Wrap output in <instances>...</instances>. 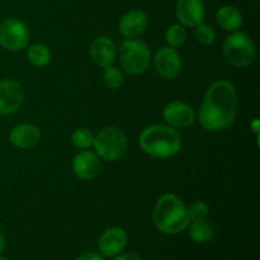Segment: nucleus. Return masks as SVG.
<instances>
[{"label": "nucleus", "instance_id": "f257e3e1", "mask_svg": "<svg viewBox=\"0 0 260 260\" xmlns=\"http://www.w3.org/2000/svg\"><path fill=\"white\" fill-rule=\"evenodd\" d=\"M236 112L238 94L235 86L228 80H217L207 89L198 112V121L207 131H223L233 124Z\"/></svg>", "mask_w": 260, "mask_h": 260}, {"label": "nucleus", "instance_id": "f03ea898", "mask_svg": "<svg viewBox=\"0 0 260 260\" xmlns=\"http://www.w3.org/2000/svg\"><path fill=\"white\" fill-rule=\"evenodd\" d=\"M152 221L156 230L165 235L183 233L190 223L187 206L173 193H165L157 200Z\"/></svg>", "mask_w": 260, "mask_h": 260}, {"label": "nucleus", "instance_id": "7ed1b4c3", "mask_svg": "<svg viewBox=\"0 0 260 260\" xmlns=\"http://www.w3.org/2000/svg\"><path fill=\"white\" fill-rule=\"evenodd\" d=\"M139 142L145 154L157 159L175 156L182 149V136L179 132L164 124H152L144 128Z\"/></svg>", "mask_w": 260, "mask_h": 260}, {"label": "nucleus", "instance_id": "20e7f679", "mask_svg": "<svg viewBox=\"0 0 260 260\" xmlns=\"http://www.w3.org/2000/svg\"><path fill=\"white\" fill-rule=\"evenodd\" d=\"M127 136L121 128L106 127L94 136L93 146L95 154L106 161H117L127 151Z\"/></svg>", "mask_w": 260, "mask_h": 260}, {"label": "nucleus", "instance_id": "39448f33", "mask_svg": "<svg viewBox=\"0 0 260 260\" xmlns=\"http://www.w3.org/2000/svg\"><path fill=\"white\" fill-rule=\"evenodd\" d=\"M122 69L129 75H140L149 69L151 55L147 45L136 38H128L119 48Z\"/></svg>", "mask_w": 260, "mask_h": 260}, {"label": "nucleus", "instance_id": "423d86ee", "mask_svg": "<svg viewBox=\"0 0 260 260\" xmlns=\"http://www.w3.org/2000/svg\"><path fill=\"white\" fill-rule=\"evenodd\" d=\"M222 51L226 60L236 68H246L255 58V45L253 40L246 33L239 30L226 37Z\"/></svg>", "mask_w": 260, "mask_h": 260}, {"label": "nucleus", "instance_id": "0eeeda50", "mask_svg": "<svg viewBox=\"0 0 260 260\" xmlns=\"http://www.w3.org/2000/svg\"><path fill=\"white\" fill-rule=\"evenodd\" d=\"M29 42V32L22 20L7 18L0 23V46L9 51H20Z\"/></svg>", "mask_w": 260, "mask_h": 260}, {"label": "nucleus", "instance_id": "6e6552de", "mask_svg": "<svg viewBox=\"0 0 260 260\" xmlns=\"http://www.w3.org/2000/svg\"><path fill=\"white\" fill-rule=\"evenodd\" d=\"M154 66L161 78L172 80L182 71V58L175 48L167 46L156 51L154 56Z\"/></svg>", "mask_w": 260, "mask_h": 260}, {"label": "nucleus", "instance_id": "1a4fd4ad", "mask_svg": "<svg viewBox=\"0 0 260 260\" xmlns=\"http://www.w3.org/2000/svg\"><path fill=\"white\" fill-rule=\"evenodd\" d=\"M128 243V235L122 228H109L104 231L98 240L99 254L104 258H113L123 253Z\"/></svg>", "mask_w": 260, "mask_h": 260}, {"label": "nucleus", "instance_id": "9d476101", "mask_svg": "<svg viewBox=\"0 0 260 260\" xmlns=\"http://www.w3.org/2000/svg\"><path fill=\"white\" fill-rule=\"evenodd\" d=\"M162 118L173 128H185L194 122L196 113L189 104L174 101L164 107Z\"/></svg>", "mask_w": 260, "mask_h": 260}, {"label": "nucleus", "instance_id": "9b49d317", "mask_svg": "<svg viewBox=\"0 0 260 260\" xmlns=\"http://www.w3.org/2000/svg\"><path fill=\"white\" fill-rule=\"evenodd\" d=\"M23 88L15 80H2L0 81V114L15 113L23 103Z\"/></svg>", "mask_w": 260, "mask_h": 260}, {"label": "nucleus", "instance_id": "f8f14e48", "mask_svg": "<svg viewBox=\"0 0 260 260\" xmlns=\"http://www.w3.org/2000/svg\"><path fill=\"white\" fill-rule=\"evenodd\" d=\"M205 4L203 0H177L175 15L184 27L194 28L205 19Z\"/></svg>", "mask_w": 260, "mask_h": 260}, {"label": "nucleus", "instance_id": "ddd939ff", "mask_svg": "<svg viewBox=\"0 0 260 260\" xmlns=\"http://www.w3.org/2000/svg\"><path fill=\"white\" fill-rule=\"evenodd\" d=\"M73 173L81 180H91L101 172V160L94 152L83 150L73 159Z\"/></svg>", "mask_w": 260, "mask_h": 260}, {"label": "nucleus", "instance_id": "4468645a", "mask_svg": "<svg viewBox=\"0 0 260 260\" xmlns=\"http://www.w3.org/2000/svg\"><path fill=\"white\" fill-rule=\"evenodd\" d=\"M149 25V18L142 10L134 9L124 13L119 19V32L127 38H136L146 30Z\"/></svg>", "mask_w": 260, "mask_h": 260}, {"label": "nucleus", "instance_id": "2eb2a0df", "mask_svg": "<svg viewBox=\"0 0 260 260\" xmlns=\"http://www.w3.org/2000/svg\"><path fill=\"white\" fill-rule=\"evenodd\" d=\"M117 50L113 41L107 36H98L90 45V56L94 62L101 68L112 65L116 58Z\"/></svg>", "mask_w": 260, "mask_h": 260}, {"label": "nucleus", "instance_id": "dca6fc26", "mask_svg": "<svg viewBox=\"0 0 260 260\" xmlns=\"http://www.w3.org/2000/svg\"><path fill=\"white\" fill-rule=\"evenodd\" d=\"M9 140L13 146L18 149H32L40 142L41 132L35 124L22 123L13 127L9 134Z\"/></svg>", "mask_w": 260, "mask_h": 260}, {"label": "nucleus", "instance_id": "f3484780", "mask_svg": "<svg viewBox=\"0 0 260 260\" xmlns=\"http://www.w3.org/2000/svg\"><path fill=\"white\" fill-rule=\"evenodd\" d=\"M216 19H217L218 25L225 30H229V32L239 30L243 25V15H241L240 10L238 8L233 7V5L221 7L217 10Z\"/></svg>", "mask_w": 260, "mask_h": 260}, {"label": "nucleus", "instance_id": "a211bd4d", "mask_svg": "<svg viewBox=\"0 0 260 260\" xmlns=\"http://www.w3.org/2000/svg\"><path fill=\"white\" fill-rule=\"evenodd\" d=\"M189 238L196 244H207L213 238V228L210 222L203 221H190L189 226Z\"/></svg>", "mask_w": 260, "mask_h": 260}, {"label": "nucleus", "instance_id": "6ab92c4d", "mask_svg": "<svg viewBox=\"0 0 260 260\" xmlns=\"http://www.w3.org/2000/svg\"><path fill=\"white\" fill-rule=\"evenodd\" d=\"M27 58L36 68H43L51 61V52L47 46L42 43H35L27 50Z\"/></svg>", "mask_w": 260, "mask_h": 260}, {"label": "nucleus", "instance_id": "aec40b11", "mask_svg": "<svg viewBox=\"0 0 260 260\" xmlns=\"http://www.w3.org/2000/svg\"><path fill=\"white\" fill-rule=\"evenodd\" d=\"M185 40H187V29L180 23L170 25L165 32V41L169 47H180L185 42Z\"/></svg>", "mask_w": 260, "mask_h": 260}, {"label": "nucleus", "instance_id": "412c9836", "mask_svg": "<svg viewBox=\"0 0 260 260\" xmlns=\"http://www.w3.org/2000/svg\"><path fill=\"white\" fill-rule=\"evenodd\" d=\"M94 135L88 128H78L71 135V144L79 150H88L93 146Z\"/></svg>", "mask_w": 260, "mask_h": 260}, {"label": "nucleus", "instance_id": "4be33fe9", "mask_svg": "<svg viewBox=\"0 0 260 260\" xmlns=\"http://www.w3.org/2000/svg\"><path fill=\"white\" fill-rule=\"evenodd\" d=\"M103 80L108 88L117 90V89L121 88L122 84H123V73H122L121 69H118L117 66L109 65L107 66V68H104Z\"/></svg>", "mask_w": 260, "mask_h": 260}, {"label": "nucleus", "instance_id": "5701e85b", "mask_svg": "<svg viewBox=\"0 0 260 260\" xmlns=\"http://www.w3.org/2000/svg\"><path fill=\"white\" fill-rule=\"evenodd\" d=\"M196 28V38H197L198 42L203 46H210L215 42L216 33L213 30V28L210 24H206V23H201Z\"/></svg>", "mask_w": 260, "mask_h": 260}, {"label": "nucleus", "instance_id": "b1692460", "mask_svg": "<svg viewBox=\"0 0 260 260\" xmlns=\"http://www.w3.org/2000/svg\"><path fill=\"white\" fill-rule=\"evenodd\" d=\"M188 208V216L190 221H203L207 218L210 210L206 202L202 201H196Z\"/></svg>", "mask_w": 260, "mask_h": 260}, {"label": "nucleus", "instance_id": "393cba45", "mask_svg": "<svg viewBox=\"0 0 260 260\" xmlns=\"http://www.w3.org/2000/svg\"><path fill=\"white\" fill-rule=\"evenodd\" d=\"M112 260H142V258L139 255V254L128 251V253H121L118 254V255L113 256Z\"/></svg>", "mask_w": 260, "mask_h": 260}, {"label": "nucleus", "instance_id": "a878e982", "mask_svg": "<svg viewBox=\"0 0 260 260\" xmlns=\"http://www.w3.org/2000/svg\"><path fill=\"white\" fill-rule=\"evenodd\" d=\"M75 260H106L102 254L94 253V251H89V253L81 254L80 256H78Z\"/></svg>", "mask_w": 260, "mask_h": 260}, {"label": "nucleus", "instance_id": "bb28decb", "mask_svg": "<svg viewBox=\"0 0 260 260\" xmlns=\"http://www.w3.org/2000/svg\"><path fill=\"white\" fill-rule=\"evenodd\" d=\"M250 128H251V131H253L254 134L256 135V136H259V132H260V121H259L258 118H255L253 122H251V123H250Z\"/></svg>", "mask_w": 260, "mask_h": 260}, {"label": "nucleus", "instance_id": "cd10ccee", "mask_svg": "<svg viewBox=\"0 0 260 260\" xmlns=\"http://www.w3.org/2000/svg\"><path fill=\"white\" fill-rule=\"evenodd\" d=\"M5 246H7V239H5L4 234L0 231V255H2L3 251L5 250Z\"/></svg>", "mask_w": 260, "mask_h": 260}, {"label": "nucleus", "instance_id": "c85d7f7f", "mask_svg": "<svg viewBox=\"0 0 260 260\" xmlns=\"http://www.w3.org/2000/svg\"><path fill=\"white\" fill-rule=\"evenodd\" d=\"M0 260H8V259L4 258V256H0Z\"/></svg>", "mask_w": 260, "mask_h": 260}]
</instances>
